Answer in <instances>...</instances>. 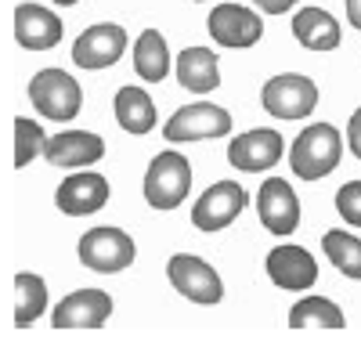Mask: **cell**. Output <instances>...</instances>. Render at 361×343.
I'll list each match as a JSON object with an SVG mask.
<instances>
[{
  "mask_svg": "<svg viewBox=\"0 0 361 343\" xmlns=\"http://www.w3.org/2000/svg\"><path fill=\"white\" fill-rule=\"evenodd\" d=\"M340 155H343L340 131L333 127V123H311V127H304V134L293 141L289 163H293L296 177L318 181V177L333 174L340 167Z\"/></svg>",
  "mask_w": 361,
  "mask_h": 343,
  "instance_id": "1",
  "label": "cell"
},
{
  "mask_svg": "<svg viewBox=\"0 0 361 343\" xmlns=\"http://www.w3.org/2000/svg\"><path fill=\"white\" fill-rule=\"evenodd\" d=\"M188 188H192V167L180 152L166 148L159 152L152 163H148V174H145V199L148 206L156 210H173L188 199Z\"/></svg>",
  "mask_w": 361,
  "mask_h": 343,
  "instance_id": "2",
  "label": "cell"
},
{
  "mask_svg": "<svg viewBox=\"0 0 361 343\" xmlns=\"http://www.w3.org/2000/svg\"><path fill=\"white\" fill-rule=\"evenodd\" d=\"M29 102L44 119L69 123L83 109V90L66 69H44L29 80Z\"/></svg>",
  "mask_w": 361,
  "mask_h": 343,
  "instance_id": "3",
  "label": "cell"
},
{
  "mask_svg": "<svg viewBox=\"0 0 361 343\" xmlns=\"http://www.w3.org/2000/svg\"><path fill=\"white\" fill-rule=\"evenodd\" d=\"M260 102L275 119H307L318 109V87L300 73H282L264 83Z\"/></svg>",
  "mask_w": 361,
  "mask_h": 343,
  "instance_id": "4",
  "label": "cell"
},
{
  "mask_svg": "<svg viewBox=\"0 0 361 343\" xmlns=\"http://www.w3.org/2000/svg\"><path fill=\"white\" fill-rule=\"evenodd\" d=\"M137 257V246L127 231L119 228H90L83 239H80V260L90 267V271H102V275H116L130 267Z\"/></svg>",
  "mask_w": 361,
  "mask_h": 343,
  "instance_id": "5",
  "label": "cell"
},
{
  "mask_svg": "<svg viewBox=\"0 0 361 343\" xmlns=\"http://www.w3.org/2000/svg\"><path fill=\"white\" fill-rule=\"evenodd\" d=\"M246 203H250V195L238 181H217L192 206V224L199 231H221V228L238 221V213L246 210Z\"/></svg>",
  "mask_w": 361,
  "mask_h": 343,
  "instance_id": "6",
  "label": "cell"
},
{
  "mask_svg": "<svg viewBox=\"0 0 361 343\" xmlns=\"http://www.w3.org/2000/svg\"><path fill=\"white\" fill-rule=\"evenodd\" d=\"M231 131V112L221 109V105H209V102H195V105H185L177 109L166 127H163V138L180 145V141H206V138H221Z\"/></svg>",
  "mask_w": 361,
  "mask_h": 343,
  "instance_id": "7",
  "label": "cell"
},
{
  "mask_svg": "<svg viewBox=\"0 0 361 343\" xmlns=\"http://www.w3.org/2000/svg\"><path fill=\"white\" fill-rule=\"evenodd\" d=\"M166 278H170V286L180 296H188L192 303H221V296H224L221 275L202 257H192V253H173L170 264H166Z\"/></svg>",
  "mask_w": 361,
  "mask_h": 343,
  "instance_id": "8",
  "label": "cell"
},
{
  "mask_svg": "<svg viewBox=\"0 0 361 343\" xmlns=\"http://www.w3.org/2000/svg\"><path fill=\"white\" fill-rule=\"evenodd\" d=\"M282 134L271 131V127H257V131H246L238 134L231 145H228V163L243 174H264L271 170L279 160H282Z\"/></svg>",
  "mask_w": 361,
  "mask_h": 343,
  "instance_id": "9",
  "label": "cell"
},
{
  "mask_svg": "<svg viewBox=\"0 0 361 343\" xmlns=\"http://www.w3.org/2000/svg\"><path fill=\"white\" fill-rule=\"evenodd\" d=\"M127 51V33L116 22H98L73 44V61L80 69H109Z\"/></svg>",
  "mask_w": 361,
  "mask_h": 343,
  "instance_id": "10",
  "label": "cell"
},
{
  "mask_svg": "<svg viewBox=\"0 0 361 343\" xmlns=\"http://www.w3.org/2000/svg\"><path fill=\"white\" fill-rule=\"evenodd\" d=\"M267 278L275 282L279 289H289V293H304L318 282V264L314 257L307 253L304 246L296 242H282L267 253Z\"/></svg>",
  "mask_w": 361,
  "mask_h": 343,
  "instance_id": "11",
  "label": "cell"
},
{
  "mask_svg": "<svg viewBox=\"0 0 361 343\" xmlns=\"http://www.w3.org/2000/svg\"><path fill=\"white\" fill-rule=\"evenodd\" d=\"M206 29L221 47H253L264 37V22L257 11L243 8V4H217L206 18Z\"/></svg>",
  "mask_w": 361,
  "mask_h": 343,
  "instance_id": "12",
  "label": "cell"
},
{
  "mask_svg": "<svg viewBox=\"0 0 361 343\" xmlns=\"http://www.w3.org/2000/svg\"><path fill=\"white\" fill-rule=\"evenodd\" d=\"M257 213L271 235H293L300 224V203H296L293 184L282 177H267L257 192Z\"/></svg>",
  "mask_w": 361,
  "mask_h": 343,
  "instance_id": "13",
  "label": "cell"
},
{
  "mask_svg": "<svg viewBox=\"0 0 361 343\" xmlns=\"http://www.w3.org/2000/svg\"><path fill=\"white\" fill-rule=\"evenodd\" d=\"M112 315V296L102 289H80L54 307V329H102Z\"/></svg>",
  "mask_w": 361,
  "mask_h": 343,
  "instance_id": "14",
  "label": "cell"
},
{
  "mask_svg": "<svg viewBox=\"0 0 361 343\" xmlns=\"http://www.w3.org/2000/svg\"><path fill=\"white\" fill-rule=\"evenodd\" d=\"M15 40L25 51H51L62 40V18L40 4H18L15 8Z\"/></svg>",
  "mask_w": 361,
  "mask_h": 343,
  "instance_id": "15",
  "label": "cell"
},
{
  "mask_svg": "<svg viewBox=\"0 0 361 343\" xmlns=\"http://www.w3.org/2000/svg\"><path fill=\"white\" fill-rule=\"evenodd\" d=\"M54 203L62 213L69 217H87L109 203V181L102 174H76V177H66L54 192Z\"/></svg>",
  "mask_w": 361,
  "mask_h": 343,
  "instance_id": "16",
  "label": "cell"
},
{
  "mask_svg": "<svg viewBox=\"0 0 361 343\" xmlns=\"http://www.w3.org/2000/svg\"><path fill=\"white\" fill-rule=\"evenodd\" d=\"M105 155V141L90 131H62L47 141L44 160L51 167H90Z\"/></svg>",
  "mask_w": 361,
  "mask_h": 343,
  "instance_id": "17",
  "label": "cell"
},
{
  "mask_svg": "<svg viewBox=\"0 0 361 343\" xmlns=\"http://www.w3.org/2000/svg\"><path fill=\"white\" fill-rule=\"evenodd\" d=\"M177 83L195 95H209L221 87V66L209 47H185L177 58Z\"/></svg>",
  "mask_w": 361,
  "mask_h": 343,
  "instance_id": "18",
  "label": "cell"
},
{
  "mask_svg": "<svg viewBox=\"0 0 361 343\" xmlns=\"http://www.w3.org/2000/svg\"><path fill=\"white\" fill-rule=\"evenodd\" d=\"M293 37L307 51H336L343 33H340V22L329 11L304 8V11H296V18H293Z\"/></svg>",
  "mask_w": 361,
  "mask_h": 343,
  "instance_id": "19",
  "label": "cell"
},
{
  "mask_svg": "<svg viewBox=\"0 0 361 343\" xmlns=\"http://www.w3.org/2000/svg\"><path fill=\"white\" fill-rule=\"evenodd\" d=\"M11 307H15V325L29 329L47 307V282L33 271H18L11 286Z\"/></svg>",
  "mask_w": 361,
  "mask_h": 343,
  "instance_id": "20",
  "label": "cell"
},
{
  "mask_svg": "<svg viewBox=\"0 0 361 343\" xmlns=\"http://www.w3.org/2000/svg\"><path fill=\"white\" fill-rule=\"evenodd\" d=\"M134 73L145 83H163L170 73V47L156 29H145L134 44Z\"/></svg>",
  "mask_w": 361,
  "mask_h": 343,
  "instance_id": "21",
  "label": "cell"
},
{
  "mask_svg": "<svg viewBox=\"0 0 361 343\" xmlns=\"http://www.w3.org/2000/svg\"><path fill=\"white\" fill-rule=\"evenodd\" d=\"M116 119L127 134H148L156 127V105L141 87H123L116 95Z\"/></svg>",
  "mask_w": 361,
  "mask_h": 343,
  "instance_id": "22",
  "label": "cell"
},
{
  "mask_svg": "<svg viewBox=\"0 0 361 343\" xmlns=\"http://www.w3.org/2000/svg\"><path fill=\"white\" fill-rule=\"evenodd\" d=\"M289 325L293 329H304V325H322V329H343V311L325 300V296H304L300 303H293L289 311Z\"/></svg>",
  "mask_w": 361,
  "mask_h": 343,
  "instance_id": "23",
  "label": "cell"
},
{
  "mask_svg": "<svg viewBox=\"0 0 361 343\" xmlns=\"http://www.w3.org/2000/svg\"><path fill=\"white\" fill-rule=\"evenodd\" d=\"M322 249H325L329 260H333L347 278H361V239L333 228V231L322 235Z\"/></svg>",
  "mask_w": 361,
  "mask_h": 343,
  "instance_id": "24",
  "label": "cell"
},
{
  "mask_svg": "<svg viewBox=\"0 0 361 343\" xmlns=\"http://www.w3.org/2000/svg\"><path fill=\"white\" fill-rule=\"evenodd\" d=\"M47 141H51V138H44V127H40L37 119L15 116V167H18V170L29 167L37 155H44V152H47Z\"/></svg>",
  "mask_w": 361,
  "mask_h": 343,
  "instance_id": "25",
  "label": "cell"
},
{
  "mask_svg": "<svg viewBox=\"0 0 361 343\" xmlns=\"http://www.w3.org/2000/svg\"><path fill=\"white\" fill-rule=\"evenodd\" d=\"M336 210H340V217L347 224L361 228V181H347L336 192Z\"/></svg>",
  "mask_w": 361,
  "mask_h": 343,
  "instance_id": "26",
  "label": "cell"
},
{
  "mask_svg": "<svg viewBox=\"0 0 361 343\" xmlns=\"http://www.w3.org/2000/svg\"><path fill=\"white\" fill-rule=\"evenodd\" d=\"M347 141H350V152L361 160V109L350 116V127H347Z\"/></svg>",
  "mask_w": 361,
  "mask_h": 343,
  "instance_id": "27",
  "label": "cell"
},
{
  "mask_svg": "<svg viewBox=\"0 0 361 343\" xmlns=\"http://www.w3.org/2000/svg\"><path fill=\"white\" fill-rule=\"evenodd\" d=\"M253 4H260L267 15H282V11H289L296 0H253Z\"/></svg>",
  "mask_w": 361,
  "mask_h": 343,
  "instance_id": "28",
  "label": "cell"
},
{
  "mask_svg": "<svg viewBox=\"0 0 361 343\" xmlns=\"http://www.w3.org/2000/svg\"><path fill=\"white\" fill-rule=\"evenodd\" d=\"M347 18L354 29H361V0H347Z\"/></svg>",
  "mask_w": 361,
  "mask_h": 343,
  "instance_id": "29",
  "label": "cell"
},
{
  "mask_svg": "<svg viewBox=\"0 0 361 343\" xmlns=\"http://www.w3.org/2000/svg\"><path fill=\"white\" fill-rule=\"evenodd\" d=\"M54 4H66V8H73V4H80V0H54Z\"/></svg>",
  "mask_w": 361,
  "mask_h": 343,
  "instance_id": "30",
  "label": "cell"
},
{
  "mask_svg": "<svg viewBox=\"0 0 361 343\" xmlns=\"http://www.w3.org/2000/svg\"><path fill=\"white\" fill-rule=\"evenodd\" d=\"M199 4H202V0H199Z\"/></svg>",
  "mask_w": 361,
  "mask_h": 343,
  "instance_id": "31",
  "label": "cell"
}]
</instances>
